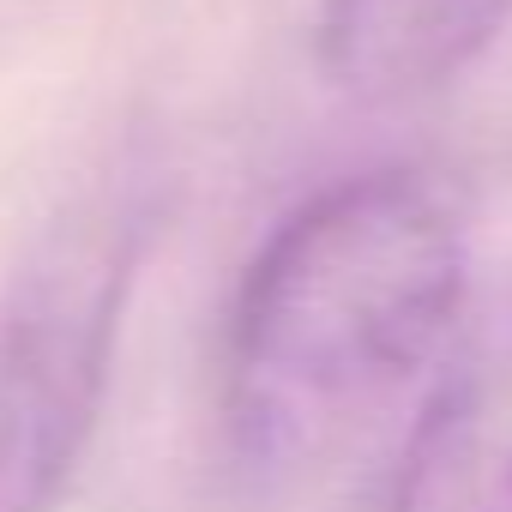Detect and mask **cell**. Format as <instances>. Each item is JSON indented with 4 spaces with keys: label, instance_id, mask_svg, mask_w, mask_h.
Listing matches in <instances>:
<instances>
[{
    "label": "cell",
    "instance_id": "6da1fadb",
    "mask_svg": "<svg viewBox=\"0 0 512 512\" xmlns=\"http://www.w3.org/2000/svg\"><path fill=\"white\" fill-rule=\"evenodd\" d=\"M464 302L452 205L404 175L326 187L253 253L229 308L223 398L253 464H296L410 380Z\"/></svg>",
    "mask_w": 512,
    "mask_h": 512
},
{
    "label": "cell",
    "instance_id": "7a4b0ae2",
    "mask_svg": "<svg viewBox=\"0 0 512 512\" xmlns=\"http://www.w3.org/2000/svg\"><path fill=\"white\" fill-rule=\"evenodd\" d=\"M133 223L61 235L0 314V512H49L73 482L121 338Z\"/></svg>",
    "mask_w": 512,
    "mask_h": 512
},
{
    "label": "cell",
    "instance_id": "3957f363",
    "mask_svg": "<svg viewBox=\"0 0 512 512\" xmlns=\"http://www.w3.org/2000/svg\"><path fill=\"white\" fill-rule=\"evenodd\" d=\"M374 512H512V308L440 368Z\"/></svg>",
    "mask_w": 512,
    "mask_h": 512
},
{
    "label": "cell",
    "instance_id": "277c9868",
    "mask_svg": "<svg viewBox=\"0 0 512 512\" xmlns=\"http://www.w3.org/2000/svg\"><path fill=\"white\" fill-rule=\"evenodd\" d=\"M512 19V0H320L314 49L338 91L398 103L464 73Z\"/></svg>",
    "mask_w": 512,
    "mask_h": 512
}]
</instances>
